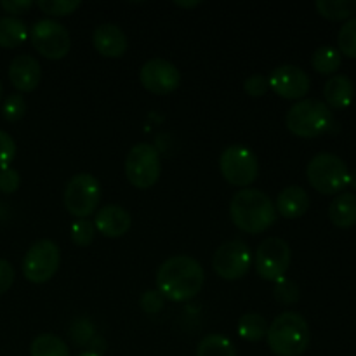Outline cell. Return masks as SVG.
<instances>
[{
  "label": "cell",
  "mask_w": 356,
  "mask_h": 356,
  "mask_svg": "<svg viewBox=\"0 0 356 356\" xmlns=\"http://www.w3.org/2000/svg\"><path fill=\"white\" fill-rule=\"evenodd\" d=\"M341 61H343V56L332 45H322V47H318L313 52L312 58L313 68L318 73H322V75H330V73L337 72Z\"/></svg>",
  "instance_id": "d4e9b609"
},
{
  "label": "cell",
  "mask_w": 356,
  "mask_h": 356,
  "mask_svg": "<svg viewBox=\"0 0 356 356\" xmlns=\"http://www.w3.org/2000/svg\"><path fill=\"white\" fill-rule=\"evenodd\" d=\"M212 266L222 280H240L252 266V252L242 240H228L214 252Z\"/></svg>",
  "instance_id": "8fae6325"
},
{
  "label": "cell",
  "mask_w": 356,
  "mask_h": 356,
  "mask_svg": "<svg viewBox=\"0 0 356 356\" xmlns=\"http://www.w3.org/2000/svg\"><path fill=\"white\" fill-rule=\"evenodd\" d=\"M2 94H3V89H2V83H0V99H2Z\"/></svg>",
  "instance_id": "60d3db41"
},
{
  "label": "cell",
  "mask_w": 356,
  "mask_h": 356,
  "mask_svg": "<svg viewBox=\"0 0 356 356\" xmlns=\"http://www.w3.org/2000/svg\"><path fill=\"white\" fill-rule=\"evenodd\" d=\"M0 7H2L7 14H14V17H16L19 16V14L28 13V10L33 7V2H31V0H2V2H0Z\"/></svg>",
  "instance_id": "d590c367"
},
{
  "label": "cell",
  "mask_w": 356,
  "mask_h": 356,
  "mask_svg": "<svg viewBox=\"0 0 356 356\" xmlns=\"http://www.w3.org/2000/svg\"><path fill=\"white\" fill-rule=\"evenodd\" d=\"M329 218L337 228H351L356 225V195L341 193L329 207Z\"/></svg>",
  "instance_id": "ffe728a7"
},
{
  "label": "cell",
  "mask_w": 356,
  "mask_h": 356,
  "mask_svg": "<svg viewBox=\"0 0 356 356\" xmlns=\"http://www.w3.org/2000/svg\"><path fill=\"white\" fill-rule=\"evenodd\" d=\"M14 277H16V273H14L13 264L6 259H0V296L6 294L13 287Z\"/></svg>",
  "instance_id": "e575fe53"
},
{
  "label": "cell",
  "mask_w": 356,
  "mask_h": 356,
  "mask_svg": "<svg viewBox=\"0 0 356 356\" xmlns=\"http://www.w3.org/2000/svg\"><path fill=\"white\" fill-rule=\"evenodd\" d=\"M42 79V68L38 59L30 54H19L10 61L9 80L21 92H31L38 87Z\"/></svg>",
  "instance_id": "9a60e30c"
},
{
  "label": "cell",
  "mask_w": 356,
  "mask_h": 356,
  "mask_svg": "<svg viewBox=\"0 0 356 356\" xmlns=\"http://www.w3.org/2000/svg\"><path fill=\"white\" fill-rule=\"evenodd\" d=\"M38 9L49 16H70L80 7L79 0H38Z\"/></svg>",
  "instance_id": "f1b7e54d"
},
{
  "label": "cell",
  "mask_w": 356,
  "mask_h": 356,
  "mask_svg": "<svg viewBox=\"0 0 356 356\" xmlns=\"http://www.w3.org/2000/svg\"><path fill=\"white\" fill-rule=\"evenodd\" d=\"M176 3L177 7H195V6H200V2H198V0H195V2H174Z\"/></svg>",
  "instance_id": "74e56055"
},
{
  "label": "cell",
  "mask_w": 356,
  "mask_h": 356,
  "mask_svg": "<svg viewBox=\"0 0 356 356\" xmlns=\"http://www.w3.org/2000/svg\"><path fill=\"white\" fill-rule=\"evenodd\" d=\"M355 96V86L350 76L334 75L323 87V97L327 101V106H332L336 110H344L351 104Z\"/></svg>",
  "instance_id": "d6986e66"
},
{
  "label": "cell",
  "mask_w": 356,
  "mask_h": 356,
  "mask_svg": "<svg viewBox=\"0 0 356 356\" xmlns=\"http://www.w3.org/2000/svg\"><path fill=\"white\" fill-rule=\"evenodd\" d=\"M315 7L320 16L330 21L351 19L356 14V0H316Z\"/></svg>",
  "instance_id": "7402d4cb"
},
{
  "label": "cell",
  "mask_w": 356,
  "mask_h": 356,
  "mask_svg": "<svg viewBox=\"0 0 356 356\" xmlns=\"http://www.w3.org/2000/svg\"><path fill=\"white\" fill-rule=\"evenodd\" d=\"M131 214L120 205H106L99 209L94 219L96 232L108 238H120L131 229Z\"/></svg>",
  "instance_id": "e0dca14e"
},
{
  "label": "cell",
  "mask_w": 356,
  "mask_h": 356,
  "mask_svg": "<svg viewBox=\"0 0 356 356\" xmlns=\"http://www.w3.org/2000/svg\"><path fill=\"white\" fill-rule=\"evenodd\" d=\"M61 263V250L58 243L44 238L35 242L23 257V275L31 284H45L58 271Z\"/></svg>",
  "instance_id": "52a82bcc"
},
{
  "label": "cell",
  "mask_w": 356,
  "mask_h": 356,
  "mask_svg": "<svg viewBox=\"0 0 356 356\" xmlns=\"http://www.w3.org/2000/svg\"><path fill=\"white\" fill-rule=\"evenodd\" d=\"M79 356H101V355H97V353H90V351H89V353H82V355H79Z\"/></svg>",
  "instance_id": "ab89813d"
},
{
  "label": "cell",
  "mask_w": 356,
  "mask_h": 356,
  "mask_svg": "<svg viewBox=\"0 0 356 356\" xmlns=\"http://www.w3.org/2000/svg\"><path fill=\"white\" fill-rule=\"evenodd\" d=\"M291 245L284 238L271 236V238L263 240L257 247L256 256H254V266L263 280L277 282L285 277L289 266H291Z\"/></svg>",
  "instance_id": "30bf717a"
},
{
  "label": "cell",
  "mask_w": 356,
  "mask_h": 356,
  "mask_svg": "<svg viewBox=\"0 0 356 356\" xmlns=\"http://www.w3.org/2000/svg\"><path fill=\"white\" fill-rule=\"evenodd\" d=\"M337 45L341 56H348V58L356 59V16L348 19L346 23L341 26L339 33H337Z\"/></svg>",
  "instance_id": "4316f807"
},
{
  "label": "cell",
  "mask_w": 356,
  "mask_h": 356,
  "mask_svg": "<svg viewBox=\"0 0 356 356\" xmlns=\"http://www.w3.org/2000/svg\"><path fill=\"white\" fill-rule=\"evenodd\" d=\"M197 356H236L235 344L221 334H209L198 343Z\"/></svg>",
  "instance_id": "cb8c5ba5"
},
{
  "label": "cell",
  "mask_w": 356,
  "mask_h": 356,
  "mask_svg": "<svg viewBox=\"0 0 356 356\" xmlns=\"http://www.w3.org/2000/svg\"><path fill=\"white\" fill-rule=\"evenodd\" d=\"M238 334L243 341H249V343H257V341L263 339L268 332V323L257 313H247L240 318L238 322Z\"/></svg>",
  "instance_id": "484cf974"
},
{
  "label": "cell",
  "mask_w": 356,
  "mask_h": 356,
  "mask_svg": "<svg viewBox=\"0 0 356 356\" xmlns=\"http://www.w3.org/2000/svg\"><path fill=\"white\" fill-rule=\"evenodd\" d=\"M92 44L94 49L99 52L104 58L117 59L122 58L127 51V37L113 23H103L94 30L92 35Z\"/></svg>",
  "instance_id": "2e32d148"
},
{
  "label": "cell",
  "mask_w": 356,
  "mask_h": 356,
  "mask_svg": "<svg viewBox=\"0 0 356 356\" xmlns=\"http://www.w3.org/2000/svg\"><path fill=\"white\" fill-rule=\"evenodd\" d=\"M26 113V103L21 94H10L2 106V117L7 122H17L24 117Z\"/></svg>",
  "instance_id": "4dcf8cb0"
},
{
  "label": "cell",
  "mask_w": 356,
  "mask_h": 356,
  "mask_svg": "<svg viewBox=\"0 0 356 356\" xmlns=\"http://www.w3.org/2000/svg\"><path fill=\"white\" fill-rule=\"evenodd\" d=\"M229 216L236 228L250 235H257L271 228L277 222L278 214L273 200L264 191L243 188L232 198Z\"/></svg>",
  "instance_id": "7a4b0ae2"
},
{
  "label": "cell",
  "mask_w": 356,
  "mask_h": 356,
  "mask_svg": "<svg viewBox=\"0 0 356 356\" xmlns=\"http://www.w3.org/2000/svg\"><path fill=\"white\" fill-rule=\"evenodd\" d=\"M94 236H96V226L89 219H76L70 226V238L75 245L89 247L94 242Z\"/></svg>",
  "instance_id": "83f0119b"
},
{
  "label": "cell",
  "mask_w": 356,
  "mask_h": 356,
  "mask_svg": "<svg viewBox=\"0 0 356 356\" xmlns=\"http://www.w3.org/2000/svg\"><path fill=\"white\" fill-rule=\"evenodd\" d=\"M16 159V143L10 134L0 131V169L9 167V163Z\"/></svg>",
  "instance_id": "1f68e13d"
},
{
  "label": "cell",
  "mask_w": 356,
  "mask_h": 356,
  "mask_svg": "<svg viewBox=\"0 0 356 356\" xmlns=\"http://www.w3.org/2000/svg\"><path fill=\"white\" fill-rule=\"evenodd\" d=\"M268 82H270V87L275 90V94L291 101H301L312 87L308 73L294 65L277 66L271 72Z\"/></svg>",
  "instance_id": "5bb4252c"
},
{
  "label": "cell",
  "mask_w": 356,
  "mask_h": 356,
  "mask_svg": "<svg viewBox=\"0 0 356 356\" xmlns=\"http://www.w3.org/2000/svg\"><path fill=\"white\" fill-rule=\"evenodd\" d=\"M266 337L268 346L277 356H301L308 350L312 334L305 316L285 312L271 322Z\"/></svg>",
  "instance_id": "3957f363"
},
{
  "label": "cell",
  "mask_w": 356,
  "mask_h": 356,
  "mask_svg": "<svg viewBox=\"0 0 356 356\" xmlns=\"http://www.w3.org/2000/svg\"><path fill=\"white\" fill-rule=\"evenodd\" d=\"M270 89V82L263 75H252L243 82V90L252 97H261Z\"/></svg>",
  "instance_id": "836d02e7"
},
{
  "label": "cell",
  "mask_w": 356,
  "mask_h": 356,
  "mask_svg": "<svg viewBox=\"0 0 356 356\" xmlns=\"http://www.w3.org/2000/svg\"><path fill=\"white\" fill-rule=\"evenodd\" d=\"M26 38H28V28L23 19L14 16L0 17V47L3 49L19 47Z\"/></svg>",
  "instance_id": "44dd1931"
},
{
  "label": "cell",
  "mask_w": 356,
  "mask_h": 356,
  "mask_svg": "<svg viewBox=\"0 0 356 356\" xmlns=\"http://www.w3.org/2000/svg\"><path fill=\"white\" fill-rule=\"evenodd\" d=\"M275 209H277V214L284 216L285 219H298L308 212L309 197L305 188L287 186L278 193Z\"/></svg>",
  "instance_id": "ac0fdd59"
},
{
  "label": "cell",
  "mask_w": 356,
  "mask_h": 356,
  "mask_svg": "<svg viewBox=\"0 0 356 356\" xmlns=\"http://www.w3.org/2000/svg\"><path fill=\"white\" fill-rule=\"evenodd\" d=\"M348 184H351V186H353L356 190V169L351 170V172H350V183H348Z\"/></svg>",
  "instance_id": "f35d334b"
},
{
  "label": "cell",
  "mask_w": 356,
  "mask_h": 356,
  "mask_svg": "<svg viewBox=\"0 0 356 356\" xmlns=\"http://www.w3.org/2000/svg\"><path fill=\"white\" fill-rule=\"evenodd\" d=\"M309 184L322 195H336L350 183V169L341 156L334 153H318L306 167Z\"/></svg>",
  "instance_id": "5b68a950"
},
{
  "label": "cell",
  "mask_w": 356,
  "mask_h": 356,
  "mask_svg": "<svg viewBox=\"0 0 356 356\" xmlns=\"http://www.w3.org/2000/svg\"><path fill=\"white\" fill-rule=\"evenodd\" d=\"M162 172L160 153L149 143H138L132 146L125 159V176L132 186L146 190L156 184Z\"/></svg>",
  "instance_id": "8992f818"
},
{
  "label": "cell",
  "mask_w": 356,
  "mask_h": 356,
  "mask_svg": "<svg viewBox=\"0 0 356 356\" xmlns=\"http://www.w3.org/2000/svg\"><path fill=\"white\" fill-rule=\"evenodd\" d=\"M273 296L277 301L282 302V305H294L299 299V287L296 285V282L284 277L280 278V280L275 282Z\"/></svg>",
  "instance_id": "f546056e"
},
{
  "label": "cell",
  "mask_w": 356,
  "mask_h": 356,
  "mask_svg": "<svg viewBox=\"0 0 356 356\" xmlns=\"http://www.w3.org/2000/svg\"><path fill=\"white\" fill-rule=\"evenodd\" d=\"M21 184V176L16 169L13 167H6V169H0V191L6 195L14 193V191L19 188Z\"/></svg>",
  "instance_id": "d6a6232c"
},
{
  "label": "cell",
  "mask_w": 356,
  "mask_h": 356,
  "mask_svg": "<svg viewBox=\"0 0 356 356\" xmlns=\"http://www.w3.org/2000/svg\"><path fill=\"white\" fill-rule=\"evenodd\" d=\"M163 306V298L160 296V292L148 291L143 294L141 298V308L145 309L146 313H156L160 312Z\"/></svg>",
  "instance_id": "8d00e7d4"
},
{
  "label": "cell",
  "mask_w": 356,
  "mask_h": 356,
  "mask_svg": "<svg viewBox=\"0 0 356 356\" xmlns=\"http://www.w3.org/2000/svg\"><path fill=\"white\" fill-rule=\"evenodd\" d=\"M219 169H221L222 177L229 184L247 188L257 179L259 162H257V156L254 155L252 149L242 145H233L221 153Z\"/></svg>",
  "instance_id": "9c48e42d"
},
{
  "label": "cell",
  "mask_w": 356,
  "mask_h": 356,
  "mask_svg": "<svg viewBox=\"0 0 356 356\" xmlns=\"http://www.w3.org/2000/svg\"><path fill=\"white\" fill-rule=\"evenodd\" d=\"M30 40L35 51L47 59H63L70 52V33L61 23L54 19H40L30 31Z\"/></svg>",
  "instance_id": "7c38bea8"
},
{
  "label": "cell",
  "mask_w": 356,
  "mask_h": 356,
  "mask_svg": "<svg viewBox=\"0 0 356 356\" xmlns=\"http://www.w3.org/2000/svg\"><path fill=\"white\" fill-rule=\"evenodd\" d=\"M205 284V271L190 256H174L160 264L156 271V287L162 298L174 302L190 301Z\"/></svg>",
  "instance_id": "6da1fadb"
},
{
  "label": "cell",
  "mask_w": 356,
  "mask_h": 356,
  "mask_svg": "<svg viewBox=\"0 0 356 356\" xmlns=\"http://www.w3.org/2000/svg\"><path fill=\"white\" fill-rule=\"evenodd\" d=\"M285 124L298 138L312 139L332 129L334 115L323 101L301 99L287 111Z\"/></svg>",
  "instance_id": "277c9868"
},
{
  "label": "cell",
  "mask_w": 356,
  "mask_h": 356,
  "mask_svg": "<svg viewBox=\"0 0 356 356\" xmlns=\"http://www.w3.org/2000/svg\"><path fill=\"white\" fill-rule=\"evenodd\" d=\"M139 80L143 87L153 94H170L179 87L181 73L176 65L163 58H153L141 66Z\"/></svg>",
  "instance_id": "4fadbf2b"
},
{
  "label": "cell",
  "mask_w": 356,
  "mask_h": 356,
  "mask_svg": "<svg viewBox=\"0 0 356 356\" xmlns=\"http://www.w3.org/2000/svg\"><path fill=\"white\" fill-rule=\"evenodd\" d=\"M65 207L72 216L86 219L94 214L101 202V184L92 174H76L65 188Z\"/></svg>",
  "instance_id": "ba28073f"
},
{
  "label": "cell",
  "mask_w": 356,
  "mask_h": 356,
  "mask_svg": "<svg viewBox=\"0 0 356 356\" xmlns=\"http://www.w3.org/2000/svg\"><path fill=\"white\" fill-rule=\"evenodd\" d=\"M31 356H70V350L61 337L54 334H42L35 337L30 346Z\"/></svg>",
  "instance_id": "603a6c76"
}]
</instances>
